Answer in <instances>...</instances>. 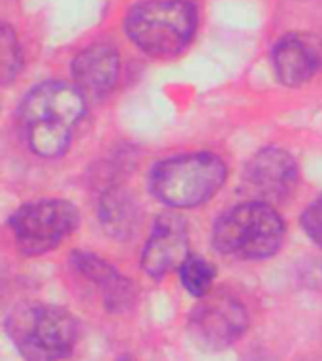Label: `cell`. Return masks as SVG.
I'll return each instance as SVG.
<instances>
[{"mask_svg":"<svg viewBox=\"0 0 322 361\" xmlns=\"http://www.w3.org/2000/svg\"><path fill=\"white\" fill-rule=\"evenodd\" d=\"M0 44H2V83L6 85L10 83L11 79H16L17 73L21 72L23 55L16 32L6 25L2 27Z\"/></svg>","mask_w":322,"mask_h":361,"instance_id":"cell-15","label":"cell"},{"mask_svg":"<svg viewBox=\"0 0 322 361\" xmlns=\"http://www.w3.org/2000/svg\"><path fill=\"white\" fill-rule=\"evenodd\" d=\"M124 30L145 55L169 59L191 44L196 6L189 0H141L126 13Z\"/></svg>","mask_w":322,"mask_h":361,"instance_id":"cell-3","label":"cell"},{"mask_svg":"<svg viewBox=\"0 0 322 361\" xmlns=\"http://www.w3.org/2000/svg\"><path fill=\"white\" fill-rule=\"evenodd\" d=\"M79 224L78 207L66 200H38L11 214L10 228L17 247L27 256L55 250Z\"/></svg>","mask_w":322,"mask_h":361,"instance_id":"cell-6","label":"cell"},{"mask_svg":"<svg viewBox=\"0 0 322 361\" xmlns=\"http://www.w3.org/2000/svg\"><path fill=\"white\" fill-rule=\"evenodd\" d=\"M249 327L245 305L226 292L200 298L191 316L189 331L192 341L205 350H225L237 343Z\"/></svg>","mask_w":322,"mask_h":361,"instance_id":"cell-7","label":"cell"},{"mask_svg":"<svg viewBox=\"0 0 322 361\" xmlns=\"http://www.w3.org/2000/svg\"><path fill=\"white\" fill-rule=\"evenodd\" d=\"M226 164L211 152L166 158L149 171V190L169 207L202 205L225 185Z\"/></svg>","mask_w":322,"mask_h":361,"instance_id":"cell-5","label":"cell"},{"mask_svg":"<svg viewBox=\"0 0 322 361\" xmlns=\"http://www.w3.org/2000/svg\"><path fill=\"white\" fill-rule=\"evenodd\" d=\"M302 226L311 241L322 248V194L307 205L302 214Z\"/></svg>","mask_w":322,"mask_h":361,"instance_id":"cell-16","label":"cell"},{"mask_svg":"<svg viewBox=\"0 0 322 361\" xmlns=\"http://www.w3.org/2000/svg\"><path fill=\"white\" fill-rule=\"evenodd\" d=\"M85 113V96L76 85L47 81L34 87L19 107V124L28 149L44 158L66 151Z\"/></svg>","mask_w":322,"mask_h":361,"instance_id":"cell-1","label":"cell"},{"mask_svg":"<svg viewBox=\"0 0 322 361\" xmlns=\"http://www.w3.org/2000/svg\"><path fill=\"white\" fill-rule=\"evenodd\" d=\"M6 331L27 361H61L76 348L79 324L62 307L25 301L8 312Z\"/></svg>","mask_w":322,"mask_h":361,"instance_id":"cell-2","label":"cell"},{"mask_svg":"<svg viewBox=\"0 0 322 361\" xmlns=\"http://www.w3.org/2000/svg\"><path fill=\"white\" fill-rule=\"evenodd\" d=\"M117 361H136L134 357H132V355H121V357H119Z\"/></svg>","mask_w":322,"mask_h":361,"instance_id":"cell-17","label":"cell"},{"mask_svg":"<svg viewBox=\"0 0 322 361\" xmlns=\"http://www.w3.org/2000/svg\"><path fill=\"white\" fill-rule=\"evenodd\" d=\"M102 224L112 235L129 237L138 224V207L130 194L123 188H112L102 196Z\"/></svg>","mask_w":322,"mask_h":361,"instance_id":"cell-13","label":"cell"},{"mask_svg":"<svg viewBox=\"0 0 322 361\" xmlns=\"http://www.w3.org/2000/svg\"><path fill=\"white\" fill-rule=\"evenodd\" d=\"M298 186V168L282 149H262L245 166L243 188L251 200L264 203L285 202Z\"/></svg>","mask_w":322,"mask_h":361,"instance_id":"cell-8","label":"cell"},{"mask_svg":"<svg viewBox=\"0 0 322 361\" xmlns=\"http://www.w3.org/2000/svg\"><path fill=\"white\" fill-rule=\"evenodd\" d=\"M271 66L285 87H299L316 75L322 66V49L315 39L288 34L271 51Z\"/></svg>","mask_w":322,"mask_h":361,"instance_id":"cell-10","label":"cell"},{"mask_svg":"<svg viewBox=\"0 0 322 361\" xmlns=\"http://www.w3.org/2000/svg\"><path fill=\"white\" fill-rule=\"evenodd\" d=\"M189 230L181 214L164 213L155 220L151 235L141 252V267L149 276L160 279L179 269L189 258Z\"/></svg>","mask_w":322,"mask_h":361,"instance_id":"cell-9","label":"cell"},{"mask_svg":"<svg viewBox=\"0 0 322 361\" xmlns=\"http://www.w3.org/2000/svg\"><path fill=\"white\" fill-rule=\"evenodd\" d=\"M73 83L85 98H102L119 78V55L112 45L93 44L79 51L72 62Z\"/></svg>","mask_w":322,"mask_h":361,"instance_id":"cell-11","label":"cell"},{"mask_svg":"<svg viewBox=\"0 0 322 361\" xmlns=\"http://www.w3.org/2000/svg\"><path fill=\"white\" fill-rule=\"evenodd\" d=\"M215 276H217L215 265L202 256H192L191 254L179 267L181 284L192 298L200 299L211 293Z\"/></svg>","mask_w":322,"mask_h":361,"instance_id":"cell-14","label":"cell"},{"mask_svg":"<svg viewBox=\"0 0 322 361\" xmlns=\"http://www.w3.org/2000/svg\"><path fill=\"white\" fill-rule=\"evenodd\" d=\"M285 222L270 203L249 200L220 214L211 243L225 256L237 259L270 258L281 248Z\"/></svg>","mask_w":322,"mask_h":361,"instance_id":"cell-4","label":"cell"},{"mask_svg":"<svg viewBox=\"0 0 322 361\" xmlns=\"http://www.w3.org/2000/svg\"><path fill=\"white\" fill-rule=\"evenodd\" d=\"M72 265L85 281L93 282L102 293L104 307L112 312H123L136 301L134 282L119 273L112 264L89 252H73Z\"/></svg>","mask_w":322,"mask_h":361,"instance_id":"cell-12","label":"cell"}]
</instances>
